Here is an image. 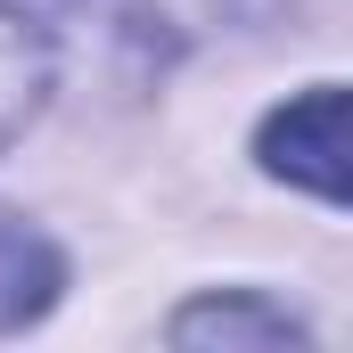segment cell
I'll return each instance as SVG.
<instances>
[{
    "instance_id": "6da1fadb",
    "label": "cell",
    "mask_w": 353,
    "mask_h": 353,
    "mask_svg": "<svg viewBox=\"0 0 353 353\" xmlns=\"http://www.w3.org/2000/svg\"><path fill=\"white\" fill-rule=\"evenodd\" d=\"M255 157H263V173L296 181V189H312V197H329V205H345V90L312 83L304 99L271 107Z\"/></svg>"
},
{
    "instance_id": "7a4b0ae2",
    "label": "cell",
    "mask_w": 353,
    "mask_h": 353,
    "mask_svg": "<svg viewBox=\"0 0 353 353\" xmlns=\"http://www.w3.org/2000/svg\"><path fill=\"white\" fill-rule=\"evenodd\" d=\"M58 288H66L58 247H50L41 230H25V222H0V329L41 321V312L58 304Z\"/></svg>"
},
{
    "instance_id": "3957f363",
    "label": "cell",
    "mask_w": 353,
    "mask_h": 353,
    "mask_svg": "<svg viewBox=\"0 0 353 353\" xmlns=\"http://www.w3.org/2000/svg\"><path fill=\"white\" fill-rule=\"evenodd\" d=\"M50 99V41L25 8H0V148L41 115Z\"/></svg>"
},
{
    "instance_id": "277c9868",
    "label": "cell",
    "mask_w": 353,
    "mask_h": 353,
    "mask_svg": "<svg viewBox=\"0 0 353 353\" xmlns=\"http://www.w3.org/2000/svg\"><path fill=\"white\" fill-rule=\"evenodd\" d=\"M173 345H304V329L255 296H205L173 312Z\"/></svg>"
}]
</instances>
